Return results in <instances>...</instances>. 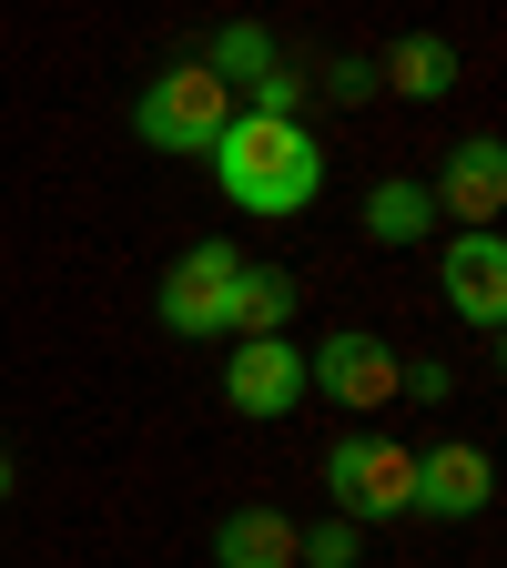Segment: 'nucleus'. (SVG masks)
<instances>
[{"mask_svg": "<svg viewBox=\"0 0 507 568\" xmlns=\"http://www.w3.org/2000/svg\"><path fill=\"white\" fill-rule=\"evenodd\" d=\"M234 122V92L213 82L203 61H173V71H153L142 82V102H132V132L153 142V153H213V132Z\"/></svg>", "mask_w": 507, "mask_h": 568, "instance_id": "2", "label": "nucleus"}, {"mask_svg": "<svg viewBox=\"0 0 507 568\" xmlns=\"http://www.w3.org/2000/svg\"><path fill=\"white\" fill-rule=\"evenodd\" d=\"M487 497H497L487 447H426L416 487H406V518H487Z\"/></svg>", "mask_w": 507, "mask_h": 568, "instance_id": "8", "label": "nucleus"}, {"mask_svg": "<svg viewBox=\"0 0 507 568\" xmlns=\"http://www.w3.org/2000/svg\"><path fill=\"white\" fill-rule=\"evenodd\" d=\"M284 325H295V274L244 264V284H234V325H224V335H284Z\"/></svg>", "mask_w": 507, "mask_h": 568, "instance_id": "14", "label": "nucleus"}, {"mask_svg": "<svg viewBox=\"0 0 507 568\" xmlns=\"http://www.w3.org/2000/svg\"><path fill=\"white\" fill-rule=\"evenodd\" d=\"M447 305H457V325H507V244H497V224L447 244Z\"/></svg>", "mask_w": 507, "mask_h": 568, "instance_id": "9", "label": "nucleus"}, {"mask_svg": "<svg viewBox=\"0 0 507 568\" xmlns=\"http://www.w3.org/2000/svg\"><path fill=\"white\" fill-rule=\"evenodd\" d=\"M224 396H234V416H295L305 406V345L295 335H234Z\"/></svg>", "mask_w": 507, "mask_h": 568, "instance_id": "5", "label": "nucleus"}, {"mask_svg": "<svg viewBox=\"0 0 507 568\" xmlns=\"http://www.w3.org/2000/svg\"><path fill=\"white\" fill-rule=\"evenodd\" d=\"M0 497H11V457H0Z\"/></svg>", "mask_w": 507, "mask_h": 568, "instance_id": "17", "label": "nucleus"}, {"mask_svg": "<svg viewBox=\"0 0 507 568\" xmlns=\"http://www.w3.org/2000/svg\"><path fill=\"white\" fill-rule=\"evenodd\" d=\"M406 487H416V447L376 437V426H355V437L325 447V497H335V518H406Z\"/></svg>", "mask_w": 507, "mask_h": 568, "instance_id": "3", "label": "nucleus"}, {"mask_svg": "<svg viewBox=\"0 0 507 568\" xmlns=\"http://www.w3.org/2000/svg\"><path fill=\"white\" fill-rule=\"evenodd\" d=\"M295 518L284 508H234L224 528H213V568H295Z\"/></svg>", "mask_w": 507, "mask_h": 568, "instance_id": "11", "label": "nucleus"}, {"mask_svg": "<svg viewBox=\"0 0 507 568\" xmlns=\"http://www.w3.org/2000/svg\"><path fill=\"white\" fill-rule=\"evenodd\" d=\"M366 234H376V244H426V234H437V203H426L416 173H386V183L366 193Z\"/></svg>", "mask_w": 507, "mask_h": 568, "instance_id": "13", "label": "nucleus"}, {"mask_svg": "<svg viewBox=\"0 0 507 568\" xmlns=\"http://www.w3.org/2000/svg\"><path fill=\"white\" fill-rule=\"evenodd\" d=\"M213 183H224V203L234 213H264V224H284V213H305L315 193H325V142L305 132V122H284V112H244L234 102V122L213 132Z\"/></svg>", "mask_w": 507, "mask_h": 568, "instance_id": "1", "label": "nucleus"}, {"mask_svg": "<svg viewBox=\"0 0 507 568\" xmlns=\"http://www.w3.org/2000/svg\"><path fill=\"white\" fill-rule=\"evenodd\" d=\"M376 82L406 92V102H447V92H457V41H447V31H406V41H386Z\"/></svg>", "mask_w": 507, "mask_h": 568, "instance_id": "10", "label": "nucleus"}, {"mask_svg": "<svg viewBox=\"0 0 507 568\" xmlns=\"http://www.w3.org/2000/svg\"><path fill=\"white\" fill-rule=\"evenodd\" d=\"M305 386H325L335 406H386L396 396V345L366 335V325H345V335H325L305 355Z\"/></svg>", "mask_w": 507, "mask_h": 568, "instance_id": "7", "label": "nucleus"}, {"mask_svg": "<svg viewBox=\"0 0 507 568\" xmlns=\"http://www.w3.org/2000/svg\"><path fill=\"white\" fill-rule=\"evenodd\" d=\"M426 203H437V224L487 234V224H497V203H507V142H497V132L457 142V153H447V173L426 183Z\"/></svg>", "mask_w": 507, "mask_h": 568, "instance_id": "6", "label": "nucleus"}, {"mask_svg": "<svg viewBox=\"0 0 507 568\" xmlns=\"http://www.w3.org/2000/svg\"><path fill=\"white\" fill-rule=\"evenodd\" d=\"M325 92H345V102H366V92H376V71H366V61H335V71H325Z\"/></svg>", "mask_w": 507, "mask_h": 568, "instance_id": "16", "label": "nucleus"}, {"mask_svg": "<svg viewBox=\"0 0 507 568\" xmlns=\"http://www.w3.org/2000/svg\"><path fill=\"white\" fill-rule=\"evenodd\" d=\"M234 284H244L234 244H183L173 274H163V325L173 335H224L234 325Z\"/></svg>", "mask_w": 507, "mask_h": 568, "instance_id": "4", "label": "nucleus"}, {"mask_svg": "<svg viewBox=\"0 0 507 568\" xmlns=\"http://www.w3.org/2000/svg\"><path fill=\"white\" fill-rule=\"evenodd\" d=\"M295 568H355V518H325L295 538Z\"/></svg>", "mask_w": 507, "mask_h": 568, "instance_id": "15", "label": "nucleus"}, {"mask_svg": "<svg viewBox=\"0 0 507 568\" xmlns=\"http://www.w3.org/2000/svg\"><path fill=\"white\" fill-rule=\"evenodd\" d=\"M274 61H284V51H274V31H264V21H224V31L203 41V71H213L224 92H254Z\"/></svg>", "mask_w": 507, "mask_h": 568, "instance_id": "12", "label": "nucleus"}]
</instances>
